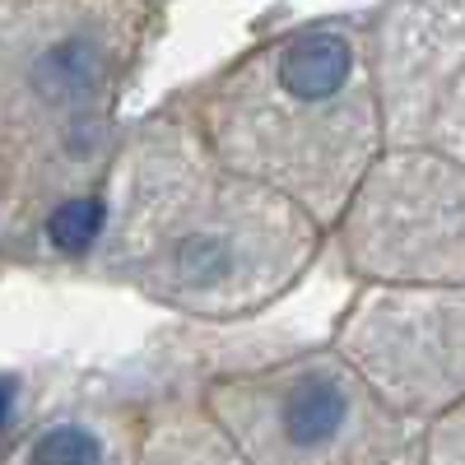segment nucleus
Instances as JSON below:
<instances>
[{"instance_id":"9d476101","label":"nucleus","mask_w":465,"mask_h":465,"mask_svg":"<svg viewBox=\"0 0 465 465\" xmlns=\"http://www.w3.org/2000/svg\"><path fill=\"white\" fill-rule=\"evenodd\" d=\"M419 460L433 465H465V401L442 410L419 429Z\"/></svg>"},{"instance_id":"1a4fd4ad","label":"nucleus","mask_w":465,"mask_h":465,"mask_svg":"<svg viewBox=\"0 0 465 465\" xmlns=\"http://www.w3.org/2000/svg\"><path fill=\"white\" fill-rule=\"evenodd\" d=\"M140 460H238L201 391L153 401L140 414Z\"/></svg>"},{"instance_id":"39448f33","label":"nucleus","mask_w":465,"mask_h":465,"mask_svg":"<svg viewBox=\"0 0 465 465\" xmlns=\"http://www.w3.org/2000/svg\"><path fill=\"white\" fill-rule=\"evenodd\" d=\"M326 242L363 284H465V168L438 144H386Z\"/></svg>"},{"instance_id":"423d86ee","label":"nucleus","mask_w":465,"mask_h":465,"mask_svg":"<svg viewBox=\"0 0 465 465\" xmlns=\"http://www.w3.org/2000/svg\"><path fill=\"white\" fill-rule=\"evenodd\" d=\"M331 344L423 429L465 401V284H363Z\"/></svg>"},{"instance_id":"f257e3e1","label":"nucleus","mask_w":465,"mask_h":465,"mask_svg":"<svg viewBox=\"0 0 465 465\" xmlns=\"http://www.w3.org/2000/svg\"><path fill=\"white\" fill-rule=\"evenodd\" d=\"M326 228L265 182L228 168L168 98L122 131L89 270L186 322H242L317 265Z\"/></svg>"},{"instance_id":"0eeeda50","label":"nucleus","mask_w":465,"mask_h":465,"mask_svg":"<svg viewBox=\"0 0 465 465\" xmlns=\"http://www.w3.org/2000/svg\"><path fill=\"white\" fill-rule=\"evenodd\" d=\"M363 24L386 144H423L442 94L465 70V0H381Z\"/></svg>"},{"instance_id":"20e7f679","label":"nucleus","mask_w":465,"mask_h":465,"mask_svg":"<svg viewBox=\"0 0 465 465\" xmlns=\"http://www.w3.org/2000/svg\"><path fill=\"white\" fill-rule=\"evenodd\" d=\"M201 401L242 465L419 460V423L386 405L335 344L214 372Z\"/></svg>"},{"instance_id":"6e6552de","label":"nucleus","mask_w":465,"mask_h":465,"mask_svg":"<svg viewBox=\"0 0 465 465\" xmlns=\"http://www.w3.org/2000/svg\"><path fill=\"white\" fill-rule=\"evenodd\" d=\"M144 401L74 396L19 429L5 447L10 460H140Z\"/></svg>"},{"instance_id":"7ed1b4c3","label":"nucleus","mask_w":465,"mask_h":465,"mask_svg":"<svg viewBox=\"0 0 465 465\" xmlns=\"http://www.w3.org/2000/svg\"><path fill=\"white\" fill-rule=\"evenodd\" d=\"M228 168L289 196L322 228L386 149L368 24L317 15L228 56L173 94Z\"/></svg>"},{"instance_id":"f03ea898","label":"nucleus","mask_w":465,"mask_h":465,"mask_svg":"<svg viewBox=\"0 0 465 465\" xmlns=\"http://www.w3.org/2000/svg\"><path fill=\"white\" fill-rule=\"evenodd\" d=\"M159 10L0 0V256H61L103 210L122 103Z\"/></svg>"},{"instance_id":"9b49d317","label":"nucleus","mask_w":465,"mask_h":465,"mask_svg":"<svg viewBox=\"0 0 465 465\" xmlns=\"http://www.w3.org/2000/svg\"><path fill=\"white\" fill-rule=\"evenodd\" d=\"M423 144H438L442 153H451V159L465 168V70L451 80V89L442 94L433 122H429V140Z\"/></svg>"},{"instance_id":"f8f14e48","label":"nucleus","mask_w":465,"mask_h":465,"mask_svg":"<svg viewBox=\"0 0 465 465\" xmlns=\"http://www.w3.org/2000/svg\"><path fill=\"white\" fill-rule=\"evenodd\" d=\"M144 5H153V10H163V5H173V0H144Z\"/></svg>"}]
</instances>
